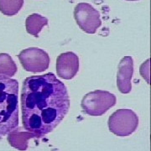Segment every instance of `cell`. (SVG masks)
Returning <instances> with one entry per match:
<instances>
[{
    "instance_id": "1",
    "label": "cell",
    "mask_w": 151,
    "mask_h": 151,
    "mask_svg": "<svg viewBox=\"0 0 151 151\" xmlns=\"http://www.w3.org/2000/svg\"><path fill=\"white\" fill-rule=\"evenodd\" d=\"M65 84L53 73L31 76L22 86V122L24 129L37 138L48 134L64 119L70 109Z\"/></svg>"
},
{
    "instance_id": "2",
    "label": "cell",
    "mask_w": 151,
    "mask_h": 151,
    "mask_svg": "<svg viewBox=\"0 0 151 151\" xmlns=\"http://www.w3.org/2000/svg\"><path fill=\"white\" fill-rule=\"evenodd\" d=\"M19 82L0 76V139L19 125Z\"/></svg>"
},
{
    "instance_id": "3",
    "label": "cell",
    "mask_w": 151,
    "mask_h": 151,
    "mask_svg": "<svg viewBox=\"0 0 151 151\" xmlns=\"http://www.w3.org/2000/svg\"><path fill=\"white\" fill-rule=\"evenodd\" d=\"M117 98L111 92L96 90L88 92L81 100L82 111L93 117L102 116L116 104Z\"/></svg>"
},
{
    "instance_id": "4",
    "label": "cell",
    "mask_w": 151,
    "mask_h": 151,
    "mask_svg": "<svg viewBox=\"0 0 151 151\" xmlns=\"http://www.w3.org/2000/svg\"><path fill=\"white\" fill-rule=\"evenodd\" d=\"M108 129L119 137H126L134 133L138 125L139 118L137 114L130 109H119L109 117Z\"/></svg>"
},
{
    "instance_id": "5",
    "label": "cell",
    "mask_w": 151,
    "mask_h": 151,
    "mask_svg": "<svg viewBox=\"0 0 151 151\" xmlns=\"http://www.w3.org/2000/svg\"><path fill=\"white\" fill-rule=\"evenodd\" d=\"M74 18L80 29L87 34H95L102 25L100 13L86 3H80L76 6Z\"/></svg>"
},
{
    "instance_id": "6",
    "label": "cell",
    "mask_w": 151,
    "mask_h": 151,
    "mask_svg": "<svg viewBox=\"0 0 151 151\" xmlns=\"http://www.w3.org/2000/svg\"><path fill=\"white\" fill-rule=\"evenodd\" d=\"M18 57L23 68L33 73H40L47 70L50 61L49 55L37 47H30L22 50Z\"/></svg>"
},
{
    "instance_id": "7",
    "label": "cell",
    "mask_w": 151,
    "mask_h": 151,
    "mask_svg": "<svg viewBox=\"0 0 151 151\" xmlns=\"http://www.w3.org/2000/svg\"><path fill=\"white\" fill-rule=\"evenodd\" d=\"M79 70V58L73 52L60 54L56 60L57 76L65 80H70L75 77Z\"/></svg>"
},
{
    "instance_id": "8",
    "label": "cell",
    "mask_w": 151,
    "mask_h": 151,
    "mask_svg": "<svg viewBox=\"0 0 151 151\" xmlns=\"http://www.w3.org/2000/svg\"><path fill=\"white\" fill-rule=\"evenodd\" d=\"M133 74L134 60L131 56H124L119 62L117 74V86L121 93L128 94L131 92V80Z\"/></svg>"
},
{
    "instance_id": "9",
    "label": "cell",
    "mask_w": 151,
    "mask_h": 151,
    "mask_svg": "<svg viewBox=\"0 0 151 151\" xmlns=\"http://www.w3.org/2000/svg\"><path fill=\"white\" fill-rule=\"evenodd\" d=\"M37 138L35 135L29 132L24 128L18 127L8 134L7 139L12 147L19 150L24 151L28 149V142L30 139Z\"/></svg>"
},
{
    "instance_id": "10",
    "label": "cell",
    "mask_w": 151,
    "mask_h": 151,
    "mask_svg": "<svg viewBox=\"0 0 151 151\" xmlns=\"http://www.w3.org/2000/svg\"><path fill=\"white\" fill-rule=\"evenodd\" d=\"M48 25V19L41 16L39 14H32L29 15L25 20V28L28 34L34 37H39V34L45 26Z\"/></svg>"
},
{
    "instance_id": "11",
    "label": "cell",
    "mask_w": 151,
    "mask_h": 151,
    "mask_svg": "<svg viewBox=\"0 0 151 151\" xmlns=\"http://www.w3.org/2000/svg\"><path fill=\"white\" fill-rule=\"evenodd\" d=\"M17 65L10 55L0 53V76L12 77L16 74Z\"/></svg>"
},
{
    "instance_id": "12",
    "label": "cell",
    "mask_w": 151,
    "mask_h": 151,
    "mask_svg": "<svg viewBox=\"0 0 151 151\" xmlns=\"http://www.w3.org/2000/svg\"><path fill=\"white\" fill-rule=\"evenodd\" d=\"M24 0H0V12L6 16L17 14L24 5Z\"/></svg>"
},
{
    "instance_id": "13",
    "label": "cell",
    "mask_w": 151,
    "mask_h": 151,
    "mask_svg": "<svg viewBox=\"0 0 151 151\" xmlns=\"http://www.w3.org/2000/svg\"><path fill=\"white\" fill-rule=\"evenodd\" d=\"M127 1H138V0H127Z\"/></svg>"
}]
</instances>
